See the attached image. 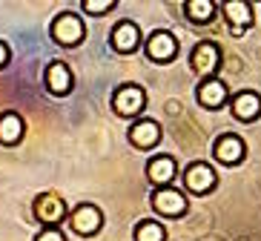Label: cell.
I'll return each instance as SVG.
<instances>
[{
	"instance_id": "obj_1",
	"label": "cell",
	"mask_w": 261,
	"mask_h": 241,
	"mask_svg": "<svg viewBox=\"0 0 261 241\" xmlns=\"http://www.w3.org/2000/svg\"><path fill=\"white\" fill-rule=\"evenodd\" d=\"M86 38V26L75 12H61L52 20V40L61 46H77Z\"/></svg>"
},
{
	"instance_id": "obj_2",
	"label": "cell",
	"mask_w": 261,
	"mask_h": 241,
	"mask_svg": "<svg viewBox=\"0 0 261 241\" xmlns=\"http://www.w3.org/2000/svg\"><path fill=\"white\" fill-rule=\"evenodd\" d=\"M32 212L43 227H61L63 218H69V210H66V201H63L58 193H43L35 198L32 204Z\"/></svg>"
},
{
	"instance_id": "obj_3",
	"label": "cell",
	"mask_w": 261,
	"mask_h": 241,
	"mask_svg": "<svg viewBox=\"0 0 261 241\" xmlns=\"http://www.w3.org/2000/svg\"><path fill=\"white\" fill-rule=\"evenodd\" d=\"M146 106V92L144 86L138 84H123L115 89V95H112V109H115L121 118H135L141 115Z\"/></svg>"
},
{
	"instance_id": "obj_4",
	"label": "cell",
	"mask_w": 261,
	"mask_h": 241,
	"mask_svg": "<svg viewBox=\"0 0 261 241\" xmlns=\"http://www.w3.org/2000/svg\"><path fill=\"white\" fill-rule=\"evenodd\" d=\"M190 66L198 78H213L218 66H221V49L215 46L213 40H201L192 46V55H190Z\"/></svg>"
},
{
	"instance_id": "obj_5",
	"label": "cell",
	"mask_w": 261,
	"mask_h": 241,
	"mask_svg": "<svg viewBox=\"0 0 261 241\" xmlns=\"http://www.w3.org/2000/svg\"><path fill=\"white\" fill-rule=\"evenodd\" d=\"M152 207L158 216H167V218H181L190 207L187 195L175 187H158L152 195Z\"/></svg>"
},
{
	"instance_id": "obj_6",
	"label": "cell",
	"mask_w": 261,
	"mask_h": 241,
	"mask_svg": "<svg viewBox=\"0 0 261 241\" xmlns=\"http://www.w3.org/2000/svg\"><path fill=\"white\" fill-rule=\"evenodd\" d=\"M144 52L155 63H169V61H175V55H178V40H175V35H169L164 29L152 32L144 43Z\"/></svg>"
},
{
	"instance_id": "obj_7",
	"label": "cell",
	"mask_w": 261,
	"mask_h": 241,
	"mask_svg": "<svg viewBox=\"0 0 261 241\" xmlns=\"http://www.w3.org/2000/svg\"><path fill=\"white\" fill-rule=\"evenodd\" d=\"M69 227L77 235H95L103 227V212L95 204H77L69 212Z\"/></svg>"
},
{
	"instance_id": "obj_8",
	"label": "cell",
	"mask_w": 261,
	"mask_h": 241,
	"mask_svg": "<svg viewBox=\"0 0 261 241\" xmlns=\"http://www.w3.org/2000/svg\"><path fill=\"white\" fill-rule=\"evenodd\" d=\"M184 184H187V190H190V193L207 195L210 190L218 184V175H215V170L210 167V164L192 161L190 167H187V172H184Z\"/></svg>"
},
{
	"instance_id": "obj_9",
	"label": "cell",
	"mask_w": 261,
	"mask_h": 241,
	"mask_svg": "<svg viewBox=\"0 0 261 241\" xmlns=\"http://www.w3.org/2000/svg\"><path fill=\"white\" fill-rule=\"evenodd\" d=\"M43 81H46V89L58 98L72 92V86H75V78H72V69L66 66L63 61H52L43 72Z\"/></svg>"
},
{
	"instance_id": "obj_10",
	"label": "cell",
	"mask_w": 261,
	"mask_h": 241,
	"mask_svg": "<svg viewBox=\"0 0 261 241\" xmlns=\"http://www.w3.org/2000/svg\"><path fill=\"white\" fill-rule=\"evenodd\" d=\"M129 141L138 149L158 147V141H161V124L152 121V118H141V121H135V124L129 126Z\"/></svg>"
},
{
	"instance_id": "obj_11",
	"label": "cell",
	"mask_w": 261,
	"mask_h": 241,
	"mask_svg": "<svg viewBox=\"0 0 261 241\" xmlns=\"http://www.w3.org/2000/svg\"><path fill=\"white\" fill-rule=\"evenodd\" d=\"M213 155H215V161H221V164H238L247 155V144L238 135L227 132L213 144Z\"/></svg>"
},
{
	"instance_id": "obj_12",
	"label": "cell",
	"mask_w": 261,
	"mask_h": 241,
	"mask_svg": "<svg viewBox=\"0 0 261 241\" xmlns=\"http://www.w3.org/2000/svg\"><path fill=\"white\" fill-rule=\"evenodd\" d=\"M221 12H224V17H227V23L236 29V35H241V29L253 26V20H255L253 6H250L247 0H224Z\"/></svg>"
},
{
	"instance_id": "obj_13",
	"label": "cell",
	"mask_w": 261,
	"mask_h": 241,
	"mask_svg": "<svg viewBox=\"0 0 261 241\" xmlns=\"http://www.w3.org/2000/svg\"><path fill=\"white\" fill-rule=\"evenodd\" d=\"M175 175H178V164L169 155H155L146 164V178L152 181L155 187H169L175 181Z\"/></svg>"
},
{
	"instance_id": "obj_14",
	"label": "cell",
	"mask_w": 261,
	"mask_h": 241,
	"mask_svg": "<svg viewBox=\"0 0 261 241\" xmlns=\"http://www.w3.org/2000/svg\"><path fill=\"white\" fill-rule=\"evenodd\" d=\"M227 101H230V92H227V84H224V81H218V78L201 81V86H198V103L204 109H221Z\"/></svg>"
},
{
	"instance_id": "obj_15",
	"label": "cell",
	"mask_w": 261,
	"mask_h": 241,
	"mask_svg": "<svg viewBox=\"0 0 261 241\" xmlns=\"http://www.w3.org/2000/svg\"><path fill=\"white\" fill-rule=\"evenodd\" d=\"M141 46V29L138 23H132V20H121V23L112 29V49L121 55H129Z\"/></svg>"
},
{
	"instance_id": "obj_16",
	"label": "cell",
	"mask_w": 261,
	"mask_h": 241,
	"mask_svg": "<svg viewBox=\"0 0 261 241\" xmlns=\"http://www.w3.org/2000/svg\"><path fill=\"white\" fill-rule=\"evenodd\" d=\"M230 109L238 121H255L261 115V95L253 89H244L236 98H230Z\"/></svg>"
},
{
	"instance_id": "obj_17",
	"label": "cell",
	"mask_w": 261,
	"mask_h": 241,
	"mask_svg": "<svg viewBox=\"0 0 261 241\" xmlns=\"http://www.w3.org/2000/svg\"><path fill=\"white\" fill-rule=\"evenodd\" d=\"M26 135V124L17 112H3L0 115V144L3 147H17Z\"/></svg>"
},
{
	"instance_id": "obj_18",
	"label": "cell",
	"mask_w": 261,
	"mask_h": 241,
	"mask_svg": "<svg viewBox=\"0 0 261 241\" xmlns=\"http://www.w3.org/2000/svg\"><path fill=\"white\" fill-rule=\"evenodd\" d=\"M184 12L192 23H210L215 17V3L213 0H187Z\"/></svg>"
},
{
	"instance_id": "obj_19",
	"label": "cell",
	"mask_w": 261,
	"mask_h": 241,
	"mask_svg": "<svg viewBox=\"0 0 261 241\" xmlns=\"http://www.w3.org/2000/svg\"><path fill=\"white\" fill-rule=\"evenodd\" d=\"M135 241H167V230H164L161 221L146 218L135 227Z\"/></svg>"
},
{
	"instance_id": "obj_20",
	"label": "cell",
	"mask_w": 261,
	"mask_h": 241,
	"mask_svg": "<svg viewBox=\"0 0 261 241\" xmlns=\"http://www.w3.org/2000/svg\"><path fill=\"white\" fill-rule=\"evenodd\" d=\"M81 6H84V12H89V15H107V12H112V9L118 6V0H84Z\"/></svg>"
},
{
	"instance_id": "obj_21",
	"label": "cell",
	"mask_w": 261,
	"mask_h": 241,
	"mask_svg": "<svg viewBox=\"0 0 261 241\" xmlns=\"http://www.w3.org/2000/svg\"><path fill=\"white\" fill-rule=\"evenodd\" d=\"M35 241H66V235L61 233V227H43V233Z\"/></svg>"
},
{
	"instance_id": "obj_22",
	"label": "cell",
	"mask_w": 261,
	"mask_h": 241,
	"mask_svg": "<svg viewBox=\"0 0 261 241\" xmlns=\"http://www.w3.org/2000/svg\"><path fill=\"white\" fill-rule=\"evenodd\" d=\"M9 58H12V52H9V46H6V40H0V69L9 63Z\"/></svg>"
}]
</instances>
